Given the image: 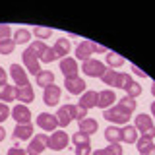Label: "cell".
<instances>
[{
  "label": "cell",
  "mask_w": 155,
  "mask_h": 155,
  "mask_svg": "<svg viewBox=\"0 0 155 155\" xmlns=\"http://www.w3.org/2000/svg\"><path fill=\"white\" fill-rule=\"evenodd\" d=\"M54 60H58V56L54 54V51H52V47H47V51L43 52V56L39 58V62H54Z\"/></svg>",
  "instance_id": "cell-36"
},
{
  "label": "cell",
  "mask_w": 155,
  "mask_h": 155,
  "mask_svg": "<svg viewBox=\"0 0 155 155\" xmlns=\"http://www.w3.org/2000/svg\"><path fill=\"white\" fill-rule=\"evenodd\" d=\"M97 130H99V124H97L95 118H84L78 122V132H81L85 136H93Z\"/></svg>",
  "instance_id": "cell-19"
},
{
  "label": "cell",
  "mask_w": 155,
  "mask_h": 155,
  "mask_svg": "<svg viewBox=\"0 0 155 155\" xmlns=\"http://www.w3.org/2000/svg\"><path fill=\"white\" fill-rule=\"evenodd\" d=\"M14 48H16V43H14L12 39H8V41H2V43H0V54H12Z\"/></svg>",
  "instance_id": "cell-34"
},
{
  "label": "cell",
  "mask_w": 155,
  "mask_h": 155,
  "mask_svg": "<svg viewBox=\"0 0 155 155\" xmlns=\"http://www.w3.org/2000/svg\"><path fill=\"white\" fill-rule=\"evenodd\" d=\"M140 155H155V143H153V145H151L149 149H145V151H142Z\"/></svg>",
  "instance_id": "cell-43"
},
{
  "label": "cell",
  "mask_w": 155,
  "mask_h": 155,
  "mask_svg": "<svg viewBox=\"0 0 155 155\" xmlns=\"http://www.w3.org/2000/svg\"><path fill=\"white\" fill-rule=\"evenodd\" d=\"M149 109H151V114H153V118H155V101L151 103V107H149ZM153 124H155V120H153Z\"/></svg>",
  "instance_id": "cell-46"
},
{
  "label": "cell",
  "mask_w": 155,
  "mask_h": 155,
  "mask_svg": "<svg viewBox=\"0 0 155 155\" xmlns=\"http://www.w3.org/2000/svg\"><path fill=\"white\" fill-rule=\"evenodd\" d=\"M118 107H122V109L128 110V113H134V109H136V99H132V97H128V95H124L122 99L118 101Z\"/></svg>",
  "instance_id": "cell-31"
},
{
  "label": "cell",
  "mask_w": 155,
  "mask_h": 155,
  "mask_svg": "<svg viewBox=\"0 0 155 155\" xmlns=\"http://www.w3.org/2000/svg\"><path fill=\"white\" fill-rule=\"evenodd\" d=\"M68 143H70V136H68L64 130H54V132L48 136L47 147L52 149V151H62V149L68 147Z\"/></svg>",
  "instance_id": "cell-4"
},
{
  "label": "cell",
  "mask_w": 155,
  "mask_h": 155,
  "mask_svg": "<svg viewBox=\"0 0 155 155\" xmlns=\"http://www.w3.org/2000/svg\"><path fill=\"white\" fill-rule=\"evenodd\" d=\"M134 126H136V130H140V134L145 136V138H155V124H153V118L149 114H143V113H140L138 116L134 118Z\"/></svg>",
  "instance_id": "cell-3"
},
{
  "label": "cell",
  "mask_w": 155,
  "mask_h": 155,
  "mask_svg": "<svg viewBox=\"0 0 155 155\" xmlns=\"http://www.w3.org/2000/svg\"><path fill=\"white\" fill-rule=\"evenodd\" d=\"M124 93L128 95V97H132V99H136L138 95H142V85L130 78V80L126 81V85H124Z\"/></svg>",
  "instance_id": "cell-28"
},
{
  "label": "cell",
  "mask_w": 155,
  "mask_h": 155,
  "mask_svg": "<svg viewBox=\"0 0 155 155\" xmlns=\"http://www.w3.org/2000/svg\"><path fill=\"white\" fill-rule=\"evenodd\" d=\"M105 140L109 143H120L122 142V128L120 126H109L105 130Z\"/></svg>",
  "instance_id": "cell-23"
},
{
  "label": "cell",
  "mask_w": 155,
  "mask_h": 155,
  "mask_svg": "<svg viewBox=\"0 0 155 155\" xmlns=\"http://www.w3.org/2000/svg\"><path fill=\"white\" fill-rule=\"evenodd\" d=\"M37 124L41 126L43 130H47V132H54L58 128V120L54 114H48V113H41L37 116Z\"/></svg>",
  "instance_id": "cell-14"
},
{
  "label": "cell",
  "mask_w": 155,
  "mask_h": 155,
  "mask_svg": "<svg viewBox=\"0 0 155 155\" xmlns=\"http://www.w3.org/2000/svg\"><path fill=\"white\" fill-rule=\"evenodd\" d=\"M81 72H84L85 76H89V78H103V74L107 72V66H105V62H101V60H95V58H89V60H85L84 64H81Z\"/></svg>",
  "instance_id": "cell-5"
},
{
  "label": "cell",
  "mask_w": 155,
  "mask_h": 155,
  "mask_svg": "<svg viewBox=\"0 0 155 155\" xmlns=\"http://www.w3.org/2000/svg\"><path fill=\"white\" fill-rule=\"evenodd\" d=\"M21 62L23 66H25V72H29L31 76H39V72H41V62H39V58L33 54L29 48L21 52Z\"/></svg>",
  "instance_id": "cell-7"
},
{
  "label": "cell",
  "mask_w": 155,
  "mask_h": 155,
  "mask_svg": "<svg viewBox=\"0 0 155 155\" xmlns=\"http://www.w3.org/2000/svg\"><path fill=\"white\" fill-rule=\"evenodd\" d=\"M27 48H29V51H31V52H33V54H35L37 58H41V56H43V52L47 51V45H45L43 41H33V43H31V45H29Z\"/></svg>",
  "instance_id": "cell-30"
},
{
  "label": "cell",
  "mask_w": 155,
  "mask_h": 155,
  "mask_svg": "<svg viewBox=\"0 0 155 155\" xmlns=\"http://www.w3.org/2000/svg\"><path fill=\"white\" fill-rule=\"evenodd\" d=\"M132 72H134V74H138L140 78H147V74H143V72H142V70H140V68H138V66H132Z\"/></svg>",
  "instance_id": "cell-42"
},
{
  "label": "cell",
  "mask_w": 155,
  "mask_h": 155,
  "mask_svg": "<svg viewBox=\"0 0 155 155\" xmlns=\"http://www.w3.org/2000/svg\"><path fill=\"white\" fill-rule=\"evenodd\" d=\"M31 33H33L37 39H48V37L52 35V29H48V27H39V25H37V27L31 29Z\"/></svg>",
  "instance_id": "cell-32"
},
{
  "label": "cell",
  "mask_w": 155,
  "mask_h": 155,
  "mask_svg": "<svg viewBox=\"0 0 155 155\" xmlns=\"http://www.w3.org/2000/svg\"><path fill=\"white\" fill-rule=\"evenodd\" d=\"M116 103V93L113 89H105V91H99V97H97V107L99 109H110Z\"/></svg>",
  "instance_id": "cell-13"
},
{
  "label": "cell",
  "mask_w": 155,
  "mask_h": 155,
  "mask_svg": "<svg viewBox=\"0 0 155 155\" xmlns=\"http://www.w3.org/2000/svg\"><path fill=\"white\" fill-rule=\"evenodd\" d=\"M103 116H105L107 122H110V124H128L132 113H128V110H124L122 107L116 105V107H110V109H105Z\"/></svg>",
  "instance_id": "cell-2"
},
{
  "label": "cell",
  "mask_w": 155,
  "mask_h": 155,
  "mask_svg": "<svg viewBox=\"0 0 155 155\" xmlns=\"http://www.w3.org/2000/svg\"><path fill=\"white\" fill-rule=\"evenodd\" d=\"M128 80H130L128 74H120V72L110 70V68H107V72L103 74V78H101V81H103L105 85H109V89H124V85H126Z\"/></svg>",
  "instance_id": "cell-1"
},
{
  "label": "cell",
  "mask_w": 155,
  "mask_h": 155,
  "mask_svg": "<svg viewBox=\"0 0 155 155\" xmlns=\"http://www.w3.org/2000/svg\"><path fill=\"white\" fill-rule=\"evenodd\" d=\"M10 76L14 80V85L16 87H23V85H29V78H27V72L21 64H10Z\"/></svg>",
  "instance_id": "cell-8"
},
{
  "label": "cell",
  "mask_w": 155,
  "mask_h": 155,
  "mask_svg": "<svg viewBox=\"0 0 155 155\" xmlns=\"http://www.w3.org/2000/svg\"><path fill=\"white\" fill-rule=\"evenodd\" d=\"M60 72L64 78H72V76H78V60L76 58H62L60 62Z\"/></svg>",
  "instance_id": "cell-18"
},
{
  "label": "cell",
  "mask_w": 155,
  "mask_h": 155,
  "mask_svg": "<svg viewBox=\"0 0 155 155\" xmlns=\"http://www.w3.org/2000/svg\"><path fill=\"white\" fill-rule=\"evenodd\" d=\"M6 155H27V151L25 149H21L19 145H14V147H10L8 149V153Z\"/></svg>",
  "instance_id": "cell-40"
},
{
  "label": "cell",
  "mask_w": 155,
  "mask_h": 155,
  "mask_svg": "<svg viewBox=\"0 0 155 155\" xmlns=\"http://www.w3.org/2000/svg\"><path fill=\"white\" fill-rule=\"evenodd\" d=\"M10 114H12V118L16 120L18 124H29L31 122V110L27 109V105L18 103L12 110H10Z\"/></svg>",
  "instance_id": "cell-11"
},
{
  "label": "cell",
  "mask_w": 155,
  "mask_h": 155,
  "mask_svg": "<svg viewBox=\"0 0 155 155\" xmlns=\"http://www.w3.org/2000/svg\"><path fill=\"white\" fill-rule=\"evenodd\" d=\"M12 41L16 43V45H25V43L31 41V31L25 27H19L14 31V35H12Z\"/></svg>",
  "instance_id": "cell-24"
},
{
  "label": "cell",
  "mask_w": 155,
  "mask_h": 155,
  "mask_svg": "<svg viewBox=\"0 0 155 155\" xmlns=\"http://www.w3.org/2000/svg\"><path fill=\"white\" fill-rule=\"evenodd\" d=\"M122 142L124 143H136L138 142V130H136V126H124L122 128Z\"/></svg>",
  "instance_id": "cell-29"
},
{
  "label": "cell",
  "mask_w": 155,
  "mask_h": 155,
  "mask_svg": "<svg viewBox=\"0 0 155 155\" xmlns=\"http://www.w3.org/2000/svg\"><path fill=\"white\" fill-rule=\"evenodd\" d=\"M91 155H124V151H122V145H120V143H109L103 149H95V151H91Z\"/></svg>",
  "instance_id": "cell-25"
},
{
  "label": "cell",
  "mask_w": 155,
  "mask_h": 155,
  "mask_svg": "<svg viewBox=\"0 0 155 155\" xmlns=\"http://www.w3.org/2000/svg\"><path fill=\"white\" fill-rule=\"evenodd\" d=\"M64 87L68 93L72 95H78V93H84L85 91V80L84 78H78V76H72V78H66L64 80Z\"/></svg>",
  "instance_id": "cell-12"
},
{
  "label": "cell",
  "mask_w": 155,
  "mask_h": 155,
  "mask_svg": "<svg viewBox=\"0 0 155 155\" xmlns=\"http://www.w3.org/2000/svg\"><path fill=\"white\" fill-rule=\"evenodd\" d=\"M153 145V140L151 138H145V136H142V138L136 142V147H138V153H142V151H145V149H149Z\"/></svg>",
  "instance_id": "cell-33"
},
{
  "label": "cell",
  "mask_w": 155,
  "mask_h": 155,
  "mask_svg": "<svg viewBox=\"0 0 155 155\" xmlns=\"http://www.w3.org/2000/svg\"><path fill=\"white\" fill-rule=\"evenodd\" d=\"M33 138V124H18L14 128V140H31Z\"/></svg>",
  "instance_id": "cell-22"
},
{
  "label": "cell",
  "mask_w": 155,
  "mask_h": 155,
  "mask_svg": "<svg viewBox=\"0 0 155 155\" xmlns=\"http://www.w3.org/2000/svg\"><path fill=\"white\" fill-rule=\"evenodd\" d=\"M2 140H6V130H4V126H0V142Z\"/></svg>",
  "instance_id": "cell-45"
},
{
  "label": "cell",
  "mask_w": 155,
  "mask_h": 155,
  "mask_svg": "<svg viewBox=\"0 0 155 155\" xmlns=\"http://www.w3.org/2000/svg\"><path fill=\"white\" fill-rule=\"evenodd\" d=\"M76 147V155H91V143H81V145H74Z\"/></svg>",
  "instance_id": "cell-38"
},
{
  "label": "cell",
  "mask_w": 155,
  "mask_h": 155,
  "mask_svg": "<svg viewBox=\"0 0 155 155\" xmlns=\"http://www.w3.org/2000/svg\"><path fill=\"white\" fill-rule=\"evenodd\" d=\"M10 110H12V109H10V107H8L6 103H0V124H2V122H6V120H8V116H10Z\"/></svg>",
  "instance_id": "cell-39"
},
{
  "label": "cell",
  "mask_w": 155,
  "mask_h": 155,
  "mask_svg": "<svg viewBox=\"0 0 155 155\" xmlns=\"http://www.w3.org/2000/svg\"><path fill=\"white\" fill-rule=\"evenodd\" d=\"M91 47H93V52H99V54H107V47L105 45H99V43H93L91 41Z\"/></svg>",
  "instance_id": "cell-41"
},
{
  "label": "cell",
  "mask_w": 155,
  "mask_h": 155,
  "mask_svg": "<svg viewBox=\"0 0 155 155\" xmlns=\"http://www.w3.org/2000/svg\"><path fill=\"white\" fill-rule=\"evenodd\" d=\"M107 68H110V70H114V68H118V66H124V58L122 56H120V54H116V52H113V51H109V52H107Z\"/></svg>",
  "instance_id": "cell-27"
},
{
  "label": "cell",
  "mask_w": 155,
  "mask_h": 155,
  "mask_svg": "<svg viewBox=\"0 0 155 155\" xmlns=\"http://www.w3.org/2000/svg\"><path fill=\"white\" fill-rule=\"evenodd\" d=\"M72 142H74V145H81V143H91L89 142V136H85V134H81V132H76L74 136H72Z\"/></svg>",
  "instance_id": "cell-37"
},
{
  "label": "cell",
  "mask_w": 155,
  "mask_h": 155,
  "mask_svg": "<svg viewBox=\"0 0 155 155\" xmlns=\"http://www.w3.org/2000/svg\"><path fill=\"white\" fill-rule=\"evenodd\" d=\"M12 35H14L12 27H10L8 23H0V43H2V41H8V39H12Z\"/></svg>",
  "instance_id": "cell-35"
},
{
  "label": "cell",
  "mask_w": 155,
  "mask_h": 155,
  "mask_svg": "<svg viewBox=\"0 0 155 155\" xmlns=\"http://www.w3.org/2000/svg\"><path fill=\"white\" fill-rule=\"evenodd\" d=\"M97 97H99V91H93V89H89V91H84V93L80 95V105L81 109H85V110H89V109H93V107H97Z\"/></svg>",
  "instance_id": "cell-16"
},
{
  "label": "cell",
  "mask_w": 155,
  "mask_h": 155,
  "mask_svg": "<svg viewBox=\"0 0 155 155\" xmlns=\"http://www.w3.org/2000/svg\"><path fill=\"white\" fill-rule=\"evenodd\" d=\"M151 95H153V97H155V84H153V85H151Z\"/></svg>",
  "instance_id": "cell-47"
},
{
  "label": "cell",
  "mask_w": 155,
  "mask_h": 155,
  "mask_svg": "<svg viewBox=\"0 0 155 155\" xmlns=\"http://www.w3.org/2000/svg\"><path fill=\"white\" fill-rule=\"evenodd\" d=\"M74 114H76V105H72V103L62 105L54 114L56 120H58V126H60V128H66V126L74 120Z\"/></svg>",
  "instance_id": "cell-6"
},
{
  "label": "cell",
  "mask_w": 155,
  "mask_h": 155,
  "mask_svg": "<svg viewBox=\"0 0 155 155\" xmlns=\"http://www.w3.org/2000/svg\"><path fill=\"white\" fill-rule=\"evenodd\" d=\"M16 101H19L21 105H27V103L35 101V91H33L31 84L23 85V87H16Z\"/></svg>",
  "instance_id": "cell-15"
},
{
  "label": "cell",
  "mask_w": 155,
  "mask_h": 155,
  "mask_svg": "<svg viewBox=\"0 0 155 155\" xmlns=\"http://www.w3.org/2000/svg\"><path fill=\"white\" fill-rule=\"evenodd\" d=\"M91 54H93V47H91V41H87V39H84V41L80 43V45L76 47V60H89Z\"/></svg>",
  "instance_id": "cell-17"
},
{
  "label": "cell",
  "mask_w": 155,
  "mask_h": 155,
  "mask_svg": "<svg viewBox=\"0 0 155 155\" xmlns=\"http://www.w3.org/2000/svg\"><path fill=\"white\" fill-rule=\"evenodd\" d=\"M12 101H16V85L0 81V103H12Z\"/></svg>",
  "instance_id": "cell-20"
},
{
  "label": "cell",
  "mask_w": 155,
  "mask_h": 155,
  "mask_svg": "<svg viewBox=\"0 0 155 155\" xmlns=\"http://www.w3.org/2000/svg\"><path fill=\"white\" fill-rule=\"evenodd\" d=\"M70 41L64 37H60V39H56V43H54V47H52V51H54V54L58 56V60H62V58H66L68 56V52H70Z\"/></svg>",
  "instance_id": "cell-21"
},
{
  "label": "cell",
  "mask_w": 155,
  "mask_h": 155,
  "mask_svg": "<svg viewBox=\"0 0 155 155\" xmlns=\"http://www.w3.org/2000/svg\"><path fill=\"white\" fill-rule=\"evenodd\" d=\"M47 142H48L47 134H37V136H33V140L29 142L27 149H25L27 155H41V153L47 149Z\"/></svg>",
  "instance_id": "cell-9"
},
{
  "label": "cell",
  "mask_w": 155,
  "mask_h": 155,
  "mask_svg": "<svg viewBox=\"0 0 155 155\" xmlns=\"http://www.w3.org/2000/svg\"><path fill=\"white\" fill-rule=\"evenodd\" d=\"M6 78H8V76H6V70L0 66V81H6Z\"/></svg>",
  "instance_id": "cell-44"
},
{
  "label": "cell",
  "mask_w": 155,
  "mask_h": 155,
  "mask_svg": "<svg viewBox=\"0 0 155 155\" xmlns=\"http://www.w3.org/2000/svg\"><path fill=\"white\" fill-rule=\"evenodd\" d=\"M54 84V74H52L51 70H41L39 72V76H37V85L39 87H48V85H52Z\"/></svg>",
  "instance_id": "cell-26"
},
{
  "label": "cell",
  "mask_w": 155,
  "mask_h": 155,
  "mask_svg": "<svg viewBox=\"0 0 155 155\" xmlns=\"http://www.w3.org/2000/svg\"><path fill=\"white\" fill-rule=\"evenodd\" d=\"M60 95H62V89L54 84L43 89V101H45L47 107H56L60 103Z\"/></svg>",
  "instance_id": "cell-10"
}]
</instances>
